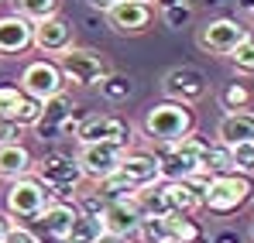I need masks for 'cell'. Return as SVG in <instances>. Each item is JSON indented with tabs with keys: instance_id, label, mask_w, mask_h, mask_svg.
<instances>
[{
	"instance_id": "6da1fadb",
	"label": "cell",
	"mask_w": 254,
	"mask_h": 243,
	"mask_svg": "<svg viewBox=\"0 0 254 243\" xmlns=\"http://www.w3.org/2000/svg\"><path fill=\"white\" fill-rule=\"evenodd\" d=\"M141 130H144V137L155 141V144H175V141H182L186 134L196 130V117H192V110H189L186 103L162 99V103H155V106L144 110Z\"/></svg>"
},
{
	"instance_id": "7a4b0ae2",
	"label": "cell",
	"mask_w": 254,
	"mask_h": 243,
	"mask_svg": "<svg viewBox=\"0 0 254 243\" xmlns=\"http://www.w3.org/2000/svg\"><path fill=\"white\" fill-rule=\"evenodd\" d=\"M251 199H254L251 175L227 171V175L210 178V185H206V192H203V209H210L213 216H230V212L244 209Z\"/></svg>"
},
{
	"instance_id": "3957f363",
	"label": "cell",
	"mask_w": 254,
	"mask_h": 243,
	"mask_svg": "<svg viewBox=\"0 0 254 243\" xmlns=\"http://www.w3.org/2000/svg\"><path fill=\"white\" fill-rule=\"evenodd\" d=\"M31 175L48 189L52 199H76L79 185L86 182L76 158H69V154H45L42 161L31 164Z\"/></svg>"
},
{
	"instance_id": "277c9868",
	"label": "cell",
	"mask_w": 254,
	"mask_h": 243,
	"mask_svg": "<svg viewBox=\"0 0 254 243\" xmlns=\"http://www.w3.org/2000/svg\"><path fill=\"white\" fill-rule=\"evenodd\" d=\"M55 65L62 69L65 82H72V86H96L103 76L114 72L103 51L83 48V45H72V48H65L62 55H55Z\"/></svg>"
},
{
	"instance_id": "5b68a950",
	"label": "cell",
	"mask_w": 254,
	"mask_h": 243,
	"mask_svg": "<svg viewBox=\"0 0 254 243\" xmlns=\"http://www.w3.org/2000/svg\"><path fill=\"white\" fill-rule=\"evenodd\" d=\"M203 144H206V137H199L196 130L186 134L175 144H162V154H158L162 182H186L189 175H196L199 171V151H203Z\"/></svg>"
},
{
	"instance_id": "8992f818",
	"label": "cell",
	"mask_w": 254,
	"mask_h": 243,
	"mask_svg": "<svg viewBox=\"0 0 254 243\" xmlns=\"http://www.w3.org/2000/svg\"><path fill=\"white\" fill-rule=\"evenodd\" d=\"M48 202H52V195H48V189H45L35 175H21V178H14V182L7 185V195H3V209H7V216H14V219H28V223H31Z\"/></svg>"
},
{
	"instance_id": "52a82bcc",
	"label": "cell",
	"mask_w": 254,
	"mask_h": 243,
	"mask_svg": "<svg viewBox=\"0 0 254 243\" xmlns=\"http://www.w3.org/2000/svg\"><path fill=\"white\" fill-rule=\"evenodd\" d=\"M248 35H251V28H244L237 17H216L196 31V45L206 55H230Z\"/></svg>"
},
{
	"instance_id": "ba28073f",
	"label": "cell",
	"mask_w": 254,
	"mask_h": 243,
	"mask_svg": "<svg viewBox=\"0 0 254 243\" xmlns=\"http://www.w3.org/2000/svg\"><path fill=\"white\" fill-rule=\"evenodd\" d=\"M162 93H165V99H172V103L192 106V103H199L210 93V82H206V76L196 65H175V69L165 72V79H162Z\"/></svg>"
},
{
	"instance_id": "9c48e42d",
	"label": "cell",
	"mask_w": 254,
	"mask_h": 243,
	"mask_svg": "<svg viewBox=\"0 0 254 243\" xmlns=\"http://www.w3.org/2000/svg\"><path fill=\"white\" fill-rule=\"evenodd\" d=\"M121 158H124V147L121 144H110V141L79 144V151H76V164H79L83 178H89V182H100V178L114 175Z\"/></svg>"
},
{
	"instance_id": "30bf717a",
	"label": "cell",
	"mask_w": 254,
	"mask_h": 243,
	"mask_svg": "<svg viewBox=\"0 0 254 243\" xmlns=\"http://www.w3.org/2000/svg\"><path fill=\"white\" fill-rule=\"evenodd\" d=\"M130 123L121 117H110V113H93L83 117L76 127V144H93V141H110V144H121L124 151H130Z\"/></svg>"
},
{
	"instance_id": "8fae6325",
	"label": "cell",
	"mask_w": 254,
	"mask_h": 243,
	"mask_svg": "<svg viewBox=\"0 0 254 243\" xmlns=\"http://www.w3.org/2000/svg\"><path fill=\"white\" fill-rule=\"evenodd\" d=\"M21 93L35 96V99H48L55 93H65V76L52 58H35L21 69Z\"/></svg>"
},
{
	"instance_id": "7c38bea8",
	"label": "cell",
	"mask_w": 254,
	"mask_h": 243,
	"mask_svg": "<svg viewBox=\"0 0 254 243\" xmlns=\"http://www.w3.org/2000/svg\"><path fill=\"white\" fill-rule=\"evenodd\" d=\"M76 216H79V209H76V202H69V199H52V202L45 205L42 212L31 219L38 230H42V237L38 240H62L69 230H72V223H76Z\"/></svg>"
},
{
	"instance_id": "4fadbf2b",
	"label": "cell",
	"mask_w": 254,
	"mask_h": 243,
	"mask_svg": "<svg viewBox=\"0 0 254 243\" xmlns=\"http://www.w3.org/2000/svg\"><path fill=\"white\" fill-rule=\"evenodd\" d=\"M76 45V28L65 21V17H59V14H52V17H45L35 24V38H31V48H38L45 55H62L65 48H72Z\"/></svg>"
},
{
	"instance_id": "5bb4252c",
	"label": "cell",
	"mask_w": 254,
	"mask_h": 243,
	"mask_svg": "<svg viewBox=\"0 0 254 243\" xmlns=\"http://www.w3.org/2000/svg\"><path fill=\"white\" fill-rule=\"evenodd\" d=\"M107 21L117 35H141L151 24V3L144 0H121L107 10Z\"/></svg>"
},
{
	"instance_id": "9a60e30c",
	"label": "cell",
	"mask_w": 254,
	"mask_h": 243,
	"mask_svg": "<svg viewBox=\"0 0 254 243\" xmlns=\"http://www.w3.org/2000/svg\"><path fill=\"white\" fill-rule=\"evenodd\" d=\"M72 99L65 96V93H55V96H48V99H42V117L31 123V130L38 134V141H55L59 137V127H62V120L65 117H72Z\"/></svg>"
},
{
	"instance_id": "2e32d148",
	"label": "cell",
	"mask_w": 254,
	"mask_h": 243,
	"mask_svg": "<svg viewBox=\"0 0 254 243\" xmlns=\"http://www.w3.org/2000/svg\"><path fill=\"white\" fill-rule=\"evenodd\" d=\"M117 171L124 175L134 189L162 182V171H158V154H151V151H124V158H121V164H117Z\"/></svg>"
},
{
	"instance_id": "e0dca14e",
	"label": "cell",
	"mask_w": 254,
	"mask_h": 243,
	"mask_svg": "<svg viewBox=\"0 0 254 243\" xmlns=\"http://www.w3.org/2000/svg\"><path fill=\"white\" fill-rule=\"evenodd\" d=\"M100 223H103L107 233H117V237L130 240L137 233L141 212H137V205L130 202V199H110V202L103 205V212H100Z\"/></svg>"
},
{
	"instance_id": "ac0fdd59",
	"label": "cell",
	"mask_w": 254,
	"mask_h": 243,
	"mask_svg": "<svg viewBox=\"0 0 254 243\" xmlns=\"http://www.w3.org/2000/svg\"><path fill=\"white\" fill-rule=\"evenodd\" d=\"M35 24L21 14H3L0 17V55H21L31 48Z\"/></svg>"
},
{
	"instance_id": "d6986e66",
	"label": "cell",
	"mask_w": 254,
	"mask_h": 243,
	"mask_svg": "<svg viewBox=\"0 0 254 243\" xmlns=\"http://www.w3.org/2000/svg\"><path fill=\"white\" fill-rule=\"evenodd\" d=\"M130 202L137 205L141 219H151V216H169V212H172L169 192H165V182H155V185H141V189H134Z\"/></svg>"
},
{
	"instance_id": "ffe728a7",
	"label": "cell",
	"mask_w": 254,
	"mask_h": 243,
	"mask_svg": "<svg viewBox=\"0 0 254 243\" xmlns=\"http://www.w3.org/2000/svg\"><path fill=\"white\" fill-rule=\"evenodd\" d=\"M216 141L220 144H244V141H254V113H223L220 123H216Z\"/></svg>"
},
{
	"instance_id": "44dd1931",
	"label": "cell",
	"mask_w": 254,
	"mask_h": 243,
	"mask_svg": "<svg viewBox=\"0 0 254 243\" xmlns=\"http://www.w3.org/2000/svg\"><path fill=\"white\" fill-rule=\"evenodd\" d=\"M31 151L21 144V141H14V144H0V178L3 182H14V178H21V175H31Z\"/></svg>"
},
{
	"instance_id": "7402d4cb",
	"label": "cell",
	"mask_w": 254,
	"mask_h": 243,
	"mask_svg": "<svg viewBox=\"0 0 254 243\" xmlns=\"http://www.w3.org/2000/svg\"><path fill=\"white\" fill-rule=\"evenodd\" d=\"M199 171L203 175H227V171H234V164H230V147L227 144H220V141H206L203 144V151H199Z\"/></svg>"
},
{
	"instance_id": "603a6c76",
	"label": "cell",
	"mask_w": 254,
	"mask_h": 243,
	"mask_svg": "<svg viewBox=\"0 0 254 243\" xmlns=\"http://www.w3.org/2000/svg\"><path fill=\"white\" fill-rule=\"evenodd\" d=\"M220 103L227 113H248L254 106V93L248 89V82H227L220 93Z\"/></svg>"
},
{
	"instance_id": "cb8c5ba5",
	"label": "cell",
	"mask_w": 254,
	"mask_h": 243,
	"mask_svg": "<svg viewBox=\"0 0 254 243\" xmlns=\"http://www.w3.org/2000/svg\"><path fill=\"white\" fill-rule=\"evenodd\" d=\"M165 192H169V202H172V212H196L203 209V195H196L186 182H165Z\"/></svg>"
},
{
	"instance_id": "d4e9b609",
	"label": "cell",
	"mask_w": 254,
	"mask_h": 243,
	"mask_svg": "<svg viewBox=\"0 0 254 243\" xmlns=\"http://www.w3.org/2000/svg\"><path fill=\"white\" fill-rule=\"evenodd\" d=\"M169 230H172V240L179 243H199L203 240V226L189 216V212H169Z\"/></svg>"
},
{
	"instance_id": "484cf974",
	"label": "cell",
	"mask_w": 254,
	"mask_h": 243,
	"mask_svg": "<svg viewBox=\"0 0 254 243\" xmlns=\"http://www.w3.org/2000/svg\"><path fill=\"white\" fill-rule=\"evenodd\" d=\"M103 233V223H100V216H76V223H72V230L62 237V240H69V243H93L96 237Z\"/></svg>"
},
{
	"instance_id": "4316f807",
	"label": "cell",
	"mask_w": 254,
	"mask_h": 243,
	"mask_svg": "<svg viewBox=\"0 0 254 243\" xmlns=\"http://www.w3.org/2000/svg\"><path fill=\"white\" fill-rule=\"evenodd\" d=\"M14 14H21L31 24H38L45 17L59 14V0H14Z\"/></svg>"
},
{
	"instance_id": "83f0119b",
	"label": "cell",
	"mask_w": 254,
	"mask_h": 243,
	"mask_svg": "<svg viewBox=\"0 0 254 243\" xmlns=\"http://www.w3.org/2000/svg\"><path fill=\"white\" fill-rule=\"evenodd\" d=\"M141 243H165L172 240V230H169V219L165 216H151V219H141L137 223V233H134Z\"/></svg>"
},
{
	"instance_id": "f1b7e54d",
	"label": "cell",
	"mask_w": 254,
	"mask_h": 243,
	"mask_svg": "<svg viewBox=\"0 0 254 243\" xmlns=\"http://www.w3.org/2000/svg\"><path fill=\"white\" fill-rule=\"evenodd\" d=\"M96 192H100L107 202H110V199H130V195H134V185L127 182L121 171H114V175H107V178L96 182Z\"/></svg>"
},
{
	"instance_id": "f546056e",
	"label": "cell",
	"mask_w": 254,
	"mask_h": 243,
	"mask_svg": "<svg viewBox=\"0 0 254 243\" xmlns=\"http://www.w3.org/2000/svg\"><path fill=\"white\" fill-rule=\"evenodd\" d=\"M227 58H230V65H234L241 76H254V31L241 41V45H237Z\"/></svg>"
},
{
	"instance_id": "4dcf8cb0",
	"label": "cell",
	"mask_w": 254,
	"mask_h": 243,
	"mask_svg": "<svg viewBox=\"0 0 254 243\" xmlns=\"http://www.w3.org/2000/svg\"><path fill=\"white\" fill-rule=\"evenodd\" d=\"M100 86V96H107V99H127L130 96V79L127 76H121V72H110V76H103V79L96 82Z\"/></svg>"
},
{
	"instance_id": "1f68e13d",
	"label": "cell",
	"mask_w": 254,
	"mask_h": 243,
	"mask_svg": "<svg viewBox=\"0 0 254 243\" xmlns=\"http://www.w3.org/2000/svg\"><path fill=\"white\" fill-rule=\"evenodd\" d=\"M230 164L237 175H254V141L230 144Z\"/></svg>"
},
{
	"instance_id": "d6a6232c",
	"label": "cell",
	"mask_w": 254,
	"mask_h": 243,
	"mask_svg": "<svg viewBox=\"0 0 254 243\" xmlns=\"http://www.w3.org/2000/svg\"><path fill=\"white\" fill-rule=\"evenodd\" d=\"M192 14H196V7L192 3H172V7H162V21L169 24V28H186V24H192Z\"/></svg>"
},
{
	"instance_id": "836d02e7",
	"label": "cell",
	"mask_w": 254,
	"mask_h": 243,
	"mask_svg": "<svg viewBox=\"0 0 254 243\" xmlns=\"http://www.w3.org/2000/svg\"><path fill=\"white\" fill-rule=\"evenodd\" d=\"M21 99H24L21 86H0V117H3V120H14Z\"/></svg>"
},
{
	"instance_id": "e575fe53",
	"label": "cell",
	"mask_w": 254,
	"mask_h": 243,
	"mask_svg": "<svg viewBox=\"0 0 254 243\" xmlns=\"http://www.w3.org/2000/svg\"><path fill=\"white\" fill-rule=\"evenodd\" d=\"M42 117V99H35V96H28L24 93V99H21V106H17V113H14V123H21V127H31V123Z\"/></svg>"
},
{
	"instance_id": "d590c367",
	"label": "cell",
	"mask_w": 254,
	"mask_h": 243,
	"mask_svg": "<svg viewBox=\"0 0 254 243\" xmlns=\"http://www.w3.org/2000/svg\"><path fill=\"white\" fill-rule=\"evenodd\" d=\"M76 202V209L83 212V216H100L103 212V205H107V199L100 195V192H83L79 199H72Z\"/></svg>"
},
{
	"instance_id": "8d00e7d4",
	"label": "cell",
	"mask_w": 254,
	"mask_h": 243,
	"mask_svg": "<svg viewBox=\"0 0 254 243\" xmlns=\"http://www.w3.org/2000/svg\"><path fill=\"white\" fill-rule=\"evenodd\" d=\"M3 243H42L28 226H14L10 223V230H7V237H3Z\"/></svg>"
},
{
	"instance_id": "74e56055",
	"label": "cell",
	"mask_w": 254,
	"mask_h": 243,
	"mask_svg": "<svg viewBox=\"0 0 254 243\" xmlns=\"http://www.w3.org/2000/svg\"><path fill=\"white\" fill-rule=\"evenodd\" d=\"M21 123H14V120H3L0 117V144H14V141H21Z\"/></svg>"
},
{
	"instance_id": "f35d334b",
	"label": "cell",
	"mask_w": 254,
	"mask_h": 243,
	"mask_svg": "<svg viewBox=\"0 0 254 243\" xmlns=\"http://www.w3.org/2000/svg\"><path fill=\"white\" fill-rule=\"evenodd\" d=\"M210 243H241V237H237L234 230H220V233H213Z\"/></svg>"
},
{
	"instance_id": "ab89813d",
	"label": "cell",
	"mask_w": 254,
	"mask_h": 243,
	"mask_svg": "<svg viewBox=\"0 0 254 243\" xmlns=\"http://www.w3.org/2000/svg\"><path fill=\"white\" fill-rule=\"evenodd\" d=\"M93 243H127V237H117V233H107V230H103Z\"/></svg>"
},
{
	"instance_id": "60d3db41",
	"label": "cell",
	"mask_w": 254,
	"mask_h": 243,
	"mask_svg": "<svg viewBox=\"0 0 254 243\" xmlns=\"http://www.w3.org/2000/svg\"><path fill=\"white\" fill-rule=\"evenodd\" d=\"M86 3H89V7H96V10H103V14H107V10H110V7H114V3H121V0H86Z\"/></svg>"
},
{
	"instance_id": "b9f144b4",
	"label": "cell",
	"mask_w": 254,
	"mask_h": 243,
	"mask_svg": "<svg viewBox=\"0 0 254 243\" xmlns=\"http://www.w3.org/2000/svg\"><path fill=\"white\" fill-rule=\"evenodd\" d=\"M7 230H10V223H7V219L0 216V243H3V237H7Z\"/></svg>"
},
{
	"instance_id": "7bdbcfd3",
	"label": "cell",
	"mask_w": 254,
	"mask_h": 243,
	"mask_svg": "<svg viewBox=\"0 0 254 243\" xmlns=\"http://www.w3.org/2000/svg\"><path fill=\"white\" fill-rule=\"evenodd\" d=\"M151 3H158V7H172V3H189V0H151Z\"/></svg>"
},
{
	"instance_id": "ee69618b",
	"label": "cell",
	"mask_w": 254,
	"mask_h": 243,
	"mask_svg": "<svg viewBox=\"0 0 254 243\" xmlns=\"http://www.w3.org/2000/svg\"><path fill=\"white\" fill-rule=\"evenodd\" d=\"M241 7H244V14H251V17H254V0H241Z\"/></svg>"
},
{
	"instance_id": "f6af8a7d",
	"label": "cell",
	"mask_w": 254,
	"mask_h": 243,
	"mask_svg": "<svg viewBox=\"0 0 254 243\" xmlns=\"http://www.w3.org/2000/svg\"><path fill=\"white\" fill-rule=\"evenodd\" d=\"M189 3L196 7V3H220V0H189Z\"/></svg>"
},
{
	"instance_id": "bcb514c9",
	"label": "cell",
	"mask_w": 254,
	"mask_h": 243,
	"mask_svg": "<svg viewBox=\"0 0 254 243\" xmlns=\"http://www.w3.org/2000/svg\"><path fill=\"white\" fill-rule=\"evenodd\" d=\"M251 240H254V223H251Z\"/></svg>"
},
{
	"instance_id": "7dc6e473",
	"label": "cell",
	"mask_w": 254,
	"mask_h": 243,
	"mask_svg": "<svg viewBox=\"0 0 254 243\" xmlns=\"http://www.w3.org/2000/svg\"><path fill=\"white\" fill-rule=\"evenodd\" d=\"M165 243H179V240H165Z\"/></svg>"
},
{
	"instance_id": "c3c4849f",
	"label": "cell",
	"mask_w": 254,
	"mask_h": 243,
	"mask_svg": "<svg viewBox=\"0 0 254 243\" xmlns=\"http://www.w3.org/2000/svg\"><path fill=\"white\" fill-rule=\"evenodd\" d=\"M59 243H69V240H59Z\"/></svg>"
},
{
	"instance_id": "681fc988",
	"label": "cell",
	"mask_w": 254,
	"mask_h": 243,
	"mask_svg": "<svg viewBox=\"0 0 254 243\" xmlns=\"http://www.w3.org/2000/svg\"><path fill=\"white\" fill-rule=\"evenodd\" d=\"M144 3H151V0H144Z\"/></svg>"
},
{
	"instance_id": "f907efd6",
	"label": "cell",
	"mask_w": 254,
	"mask_h": 243,
	"mask_svg": "<svg viewBox=\"0 0 254 243\" xmlns=\"http://www.w3.org/2000/svg\"><path fill=\"white\" fill-rule=\"evenodd\" d=\"M199 243H206V240H199Z\"/></svg>"
}]
</instances>
